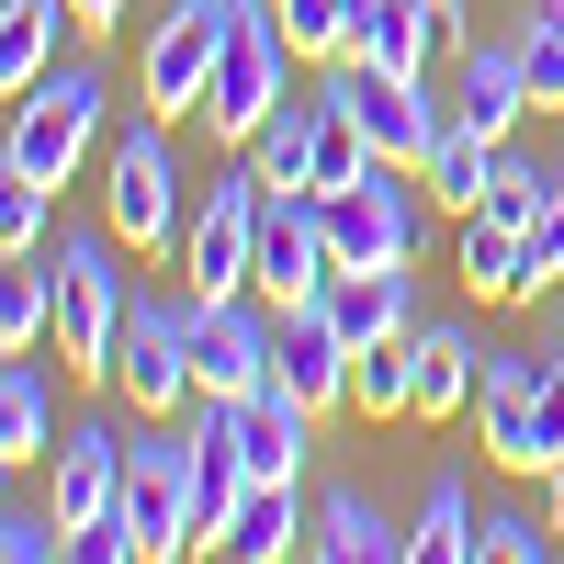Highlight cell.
<instances>
[{"label":"cell","instance_id":"cell-1","mask_svg":"<svg viewBox=\"0 0 564 564\" xmlns=\"http://www.w3.org/2000/svg\"><path fill=\"white\" fill-rule=\"evenodd\" d=\"M475 430L497 475H553L564 463V350H486V384H475Z\"/></svg>","mask_w":564,"mask_h":564},{"label":"cell","instance_id":"cell-2","mask_svg":"<svg viewBox=\"0 0 564 564\" xmlns=\"http://www.w3.org/2000/svg\"><path fill=\"white\" fill-rule=\"evenodd\" d=\"M430 170L406 159H372L350 193H327V249H339V271H384V260H430Z\"/></svg>","mask_w":564,"mask_h":564},{"label":"cell","instance_id":"cell-3","mask_svg":"<svg viewBox=\"0 0 564 564\" xmlns=\"http://www.w3.org/2000/svg\"><path fill=\"white\" fill-rule=\"evenodd\" d=\"M294 102V34H282L271 0H238V23H226L215 45V90H204V124L226 135V148H249V135Z\"/></svg>","mask_w":564,"mask_h":564},{"label":"cell","instance_id":"cell-4","mask_svg":"<svg viewBox=\"0 0 564 564\" xmlns=\"http://www.w3.org/2000/svg\"><path fill=\"white\" fill-rule=\"evenodd\" d=\"M90 148H102V68H45L12 102V148H0V170L34 181V193H57Z\"/></svg>","mask_w":564,"mask_h":564},{"label":"cell","instance_id":"cell-5","mask_svg":"<svg viewBox=\"0 0 564 564\" xmlns=\"http://www.w3.org/2000/svg\"><path fill=\"white\" fill-rule=\"evenodd\" d=\"M260 204H271V181H260V159L238 148V159L204 181V215L181 226V294H193V305L249 294V260H260Z\"/></svg>","mask_w":564,"mask_h":564},{"label":"cell","instance_id":"cell-6","mask_svg":"<svg viewBox=\"0 0 564 564\" xmlns=\"http://www.w3.org/2000/svg\"><path fill=\"white\" fill-rule=\"evenodd\" d=\"M113 249H124V238H90V226L45 249V271H57V350L90 372V384H113L124 305H135V294H124V271H113Z\"/></svg>","mask_w":564,"mask_h":564},{"label":"cell","instance_id":"cell-7","mask_svg":"<svg viewBox=\"0 0 564 564\" xmlns=\"http://www.w3.org/2000/svg\"><path fill=\"white\" fill-rule=\"evenodd\" d=\"M113 384H124L135 417H181V406H204V384H193V294H135V305H124Z\"/></svg>","mask_w":564,"mask_h":564},{"label":"cell","instance_id":"cell-8","mask_svg":"<svg viewBox=\"0 0 564 564\" xmlns=\"http://www.w3.org/2000/svg\"><path fill=\"white\" fill-rule=\"evenodd\" d=\"M113 238L135 260L181 249V159H170V113L113 124Z\"/></svg>","mask_w":564,"mask_h":564},{"label":"cell","instance_id":"cell-9","mask_svg":"<svg viewBox=\"0 0 564 564\" xmlns=\"http://www.w3.org/2000/svg\"><path fill=\"white\" fill-rule=\"evenodd\" d=\"M282 372V305L260 294H215V305H193V384L204 395H260Z\"/></svg>","mask_w":564,"mask_h":564},{"label":"cell","instance_id":"cell-10","mask_svg":"<svg viewBox=\"0 0 564 564\" xmlns=\"http://www.w3.org/2000/svg\"><path fill=\"white\" fill-rule=\"evenodd\" d=\"M226 23H238V0H170V12L148 23V57H135V90H148V113H204V90H215V45Z\"/></svg>","mask_w":564,"mask_h":564},{"label":"cell","instance_id":"cell-11","mask_svg":"<svg viewBox=\"0 0 564 564\" xmlns=\"http://www.w3.org/2000/svg\"><path fill=\"white\" fill-rule=\"evenodd\" d=\"M124 520H135V553H193V441L170 430H124Z\"/></svg>","mask_w":564,"mask_h":564},{"label":"cell","instance_id":"cell-12","mask_svg":"<svg viewBox=\"0 0 564 564\" xmlns=\"http://www.w3.org/2000/svg\"><path fill=\"white\" fill-rule=\"evenodd\" d=\"M327 79H339V102L361 113V135L384 159L430 170V148L452 135V102H430V79H384V68H361V57H327Z\"/></svg>","mask_w":564,"mask_h":564},{"label":"cell","instance_id":"cell-13","mask_svg":"<svg viewBox=\"0 0 564 564\" xmlns=\"http://www.w3.org/2000/svg\"><path fill=\"white\" fill-rule=\"evenodd\" d=\"M249 282L271 305H316L327 282H339V249H327V204L316 193H271L260 204V260H249Z\"/></svg>","mask_w":564,"mask_h":564},{"label":"cell","instance_id":"cell-14","mask_svg":"<svg viewBox=\"0 0 564 564\" xmlns=\"http://www.w3.org/2000/svg\"><path fill=\"white\" fill-rule=\"evenodd\" d=\"M238 452H249V486H305V452H316V406H305L294 384H282V372H271L260 395H238Z\"/></svg>","mask_w":564,"mask_h":564},{"label":"cell","instance_id":"cell-15","mask_svg":"<svg viewBox=\"0 0 564 564\" xmlns=\"http://www.w3.org/2000/svg\"><path fill=\"white\" fill-rule=\"evenodd\" d=\"M45 508H57L68 531L113 520V508H124V441L113 430H68L57 452H45Z\"/></svg>","mask_w":564,"mask_h":564},{"label":"cell","instance_id":"cell-16","mask_svg":"<svg viewBox=\"0 0 564 564\" xmlns=\"http://www.w3.org/2000/svg\"><path fill=\"white\" fill-rule=\"evenodd\" d=\"M350 361H361V350H350V327L327 316V294H316V305H282V384H294L316 417L350 406Z\"/></svg>","mask_w":564,"mask_h":564},{"label":"cell","instance_id":"cell-17","mask_svg":"<svg viewBox=\"0 0 564 564\" xmlns=\"http://www.w3.org/2000/svg\"><path fill=\"white\" fill-rule=\"evenodd\" d=\"M327 316L350 327V350H395V339H417V260L339 271V282H327Z\"/></svg>","mask_w":564,"mask_h":564},{"label":"cell","instance_id":"cell-18","mask_svg":"<svg viewBox=\"0 0 564 564\" xmlns=\"http://www.w3.org/2000/svg\"><path fill=\"white\" fill-rule=\"evenodd\" d=\"M520 113H542L520 45H463V68H452V124H475V135H520Z\"/></svg>","mask_w":564,"mask_h":564},{"label":"cell","instance_id":"cell-19","mask_svg":"<svg viewBox=\"0 0 564 564\" xmlns=\"http://www.w3.org/2000/svg\"><path fill=\"white\" fill-rule=\"evenodd\" d=\"M406 361H417V406H406V417H463L475 384H486V339H475V327H452V316H417Z\"/></svg>","mask_w":564,"mask_h":564},{"label":"cell","instance_id":"cell-20","mask_svg":"<svg viewBox=\"0 0 564 564\" xmlns=\"http://www.w3.org/2000/svg\"><path fill=\"white\" fill-rule=\"evenodd\" d=\"M68 430H57V384H45L34 350H0V452L12 463H45Z\"/></svg>","mask_w":564,"mask_h":564},{"label":"cell","instance_id":"cell-21","mask_svg":"<svg viewBox=\"0 0 564 564\" xmlns=\"http://www.w3.org/2000/svg\"><path fill=\"white\" fill-rule=\"evenodd\" d=\"M305 553H316V564H384V553H406V531H395L361 486H327V497H316V542H305Z\"/></svg>","mask_w":564,"mask_h":564},{"label":"cell","instance_id":"cell-22","mask_svg":"<svg viewBox=\"0 0 564 564\" xmlns=\"http://www.w3.org/2000/svg\"><path fill=\"white\" fill-rule=\"evenodd\" d=\"M305 542H316L305 486H249L238 520H226V553H238V564H282V553H305Z\"/></svg>","mask_w":564,"mask_h":564},{"label":"cell","instance_id":"cell-23","mask_svg":"<svg viewBox=\"0 0 564 564\" xmlns=\"http://www.w3.org/2000/svg\"><path fill=\"white\" fill-rule=\"evenodd\" d=\"M68 23H79L68 0H0V90H12V102L57 68V34H68Z\"/></svg>","mask_w":564,"mask_h":564},{"label":"cell","instance_id":"cell-24","mask_svg":"<svg viewBox=\"0 0 564 564\" xmlns=\"http://www.w3.org/2000/svg\"><path fill=\"white\" fill-rule=\"evenodd\" d=\"M406 553L417 564H475L486 553V520H475V497H463V475H430V497H417V520H406Z\"/></svg>","mask_w":564,"mask_h":564},{"label":"cell","instance_id":"cell-25","mask_svg":"<svg viewBox=\"0 0 564 564\" xmlns=\"http://www.w3.org/2000/svg\"><path fill=\"white\" fill-rule=\"evenodd\" d=\"M463 282H475L486 305H531V260H520V226H497V215H463Z\"/></svg>","mask_w":564,"mask_h":564},{"label":"cell","instance_id":"cell-26","mask_svg":"<svg viewBox=\"0 0 564 564\" xmlns=\"http://www.w3.org/2000/svg\"><path fill=\"white\" fill-rule=\"evenodd\" d=\"M45 339H57V271L12 260L0 271V350H45Z\"/></svg>","mask_w":564,"mask_h":564},{"label":"cell","instance_id":"cell-27","mask_svg":"<svg viewBox=\"0 0 564 564\" xmlns=\"http://www.w3.org/2000/svg\"><path fill=\"white\" fill-rule=\"evenodd\" d=\"M305 148H316V79H305L294 102H282V113L249 135V159H260V181H271V193H305Z\"/></svg>","mask_w":564,"mask_h":564},{"label":"cell","instance_id":"cell-28","mask_svg":"<svg viewBox=\"0 0 564 564\" xmlns=\"http://www.w3.org/2000/svg\"><path fill=\"white\" fill-rule=\"evenodd\" d=\"M497 148H508V135H475V124H452L441 148H430V193H441L452 215H475V204H486V181H497Z\"/></svg>","mask_w":564,"mask_h":564},{"label":"cell","instance_id":"cell-29","mask_svg":"<svg viewBox=\"0 0 564 564\" xmlns=\"http://www.w3.org/2000/svg\"><path fill=\"white\" fill-rule=\"evenodd\" d=\"M553 204V170L542 159H520V148H497V181H486V204L475 215H497V226H520V238H531V215Z\"/></svg>","mask_w":564,"mask_h":564},{"label":"cell","instance_id":"cell-30","mask_svg":"<svg viewBox=\"0 0 564 564\" xmlns=\"http://www.w3.org/2000/svg\"><path fill=\"white\" fill-rule=\"evenodd\" d=\"M271 12H282V34H294V57H350V12H361V0H271Z\"/></svg>","mask_w":564,"mask_h":564},{"label":"cell","instance_id":"cell-31","mask_svg":"<svg viewBox=\"0 0 564 564\" xmlns=\"http://www.w3.org/2000/svg\"><path fill=\"white\" fill-rule=\"evenodd\" d=\"M68 553V520L45 497H23V508H0V564H57Z\"/></svg>","mask_w":564,"mask_h":564},{"label":"cell","instance_id":"cell-32","mask_svg":"<svg viewBox=\"0 0 564 564\" xmlns=\"http://www.w3.org/2000/svg\"><path fill=\"white\" fill-rule=\"evenodd\" d=\"M553 542V508H486V564H542Z\"/></svg>","mask_w":564,"mask_h":564},{"label":"cell","instance_id":"cell-33","mask_svg":"<svg viewBox=\"0 0 564 564\" xmlns=\"http://www.w3.org/2000/svg\"><path fill=\"white\" fill-rule=\"evenodd\" d=\"M508 45H520V68H531V102H542V113H564V23H553V12H531Z\"/></svg>","mask_w":564,"mask_h":564},{"label":"cell","instance_id":"cell-34","mask_svg":"<svg viewBox=\"0 0 564 564\" xmlns=\"http://www.w3.org/2000/svg\"><path fill=\"white\" fill-rule=\"evenodd\" d=\"M45 204H57V193H34V181L0 170V249H12V260H45Z\"/></svg>","mask_w":564,"mask_h":564},{"label":"cell","instance_id":"cell-35","mask_svg":"<svg viewBox=\"0 0 564 564\" xmlns=\"http://www.w3.org/2000/svg\"><path fill=\"white\" fill-rule=\"evenodd\" d=\"M68 12H79V23H90V34H113V23H124V12H135V0H68Z\"/></svg>","mask_w":564,"mask_h":564},{"label":"cell","instance_id":"cell-36","mask_svg":"<svg viewBox=\"0 0 564 564\" xmlns=\"http://www.w3.org/2000/svg\"><path fill=\"white\" fill-rule=\"evenodd\" d=\"M542 508H553V531H564V463H553V475H542Z\"/></svg>","mask_w":564,"mask_h":564},{"label":"cell","instance_id":"cell-37","mask_svg":"<svg viewBox=\"0 0 564 564\" xmlns=\"http://www.w3.org/2000/svg\"><path fill=\"white\" fill-rule=\"evenodd\" d=\"M441 34H452V57H463V0H441Z\"/></svg>","mask_w":564,"mask_h":564},{"label":"cell","instance_id":"cell-38","mask_svg":"<svg viewBox=\"0 0 564 564\" xmlns=\"http://www.w3.org/2000/svg\"><path fill=\"white\" fill-rule=\"evenodd\" d=\"M531 12H553V23H564V0H531Z\"/></svg>","mask_w":564,"mask_h":564}]
</instances>
